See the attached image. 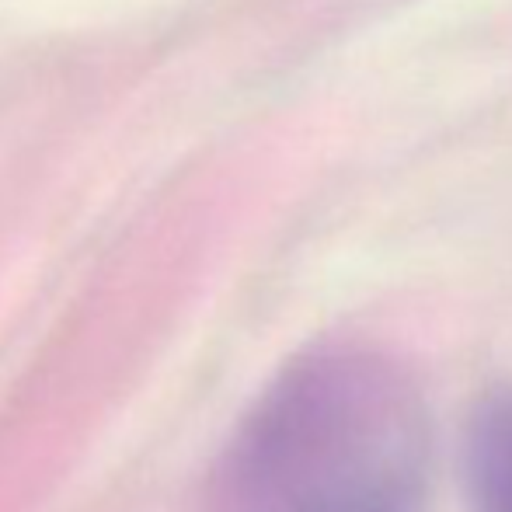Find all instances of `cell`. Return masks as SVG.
<instances>
[{"label": "cell", "instance_id": "2", "mask_svg": "<svg viewBox=\"0 0 512 512\" xmlns=\"http://www.w3.org/2000/svg\"><path fill=\"white\" fill-rule=\"evenodd\" d=\"M464 471L474 512H512V387L488 391L474 405Z\"/></svg>", "mask_w": 512, "mask_h": 512}, {"label": "cell", "instance_id": "1", "mask_svg": "<svg viewBox=\"0 0 512 512\" xmlns=\"http://www.w3.org/2000/svg\"><path fill=\"white\" fill-rule=\"evenodd\" d=\"M432 432L408 366L363 342L297 356L248 408L209 512H425Z\"/></svg>", "mask_w": 512, "mask_h": 512}]
</instances>
